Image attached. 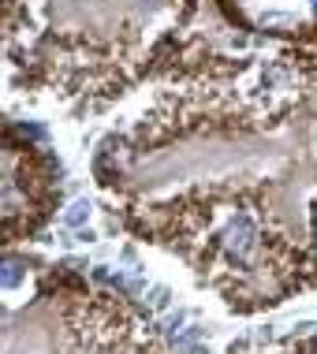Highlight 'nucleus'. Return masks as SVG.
<instances>
[{
	"label": "nucleus",
	"instance_id": "f257e3e1",
	"mask_svg": "<svg viewBox=\"0 0 317 354\" xmlns=\"http://www.w3.org/2000/svg\"><path fill=\"white\" fill-rule=\"evenodd\" d=\"M198 0H4L8 64L23 82L105 104L183 60Z\"/></svg>",
	"mask_w": 317,
	"mask_h": 354
},
{
	"label": "nucleus",
	"instance_id": "f03ea898",
	"mask_svg": "<svg viewBox=\"0 0 317 354\" xmlns=\"http://www.w3.org/2000/svg\"><path fill=\"white\" fill-rule=\"evenodd\" d=\"M86 220H90V202H86V198H79V202H71L64 209V224L67 227H82Z\"/></svg>",
	"mask_w": 317,
	"mask_h": 354
},
{
	"label": "nucleus",
	"instance_id": "7ed1b4c3",
	"mask_svg": "<svg viewBox=\"0 0 317 354\" xmlns=\"http://www.w3.org/2000/svg\"><path fill=\"white\" fill-rule=\"evenodd\" d=\"M168 299H172L168 287H153V291H150V306H153V310H165Z\"/></svg>",
	"mask_w": 317,
	"mask_h": 354
},
{
	"label": "nucleus",
	"instance_id": "20e7f679",
	"mask_svg": "<svg viewBox=\"0 0 317 354\" xmlns=\"http://www.w3.org/2000/svg\"><path fill=\"white\" fill-rule=\"evenodd\" d=\"M19 280H23V276H19V265L8 261V265H4V287H8V291H15Z\"/></svg>",
	"mask_w": 317,
	"mask_h": 354
}]
</instances>
